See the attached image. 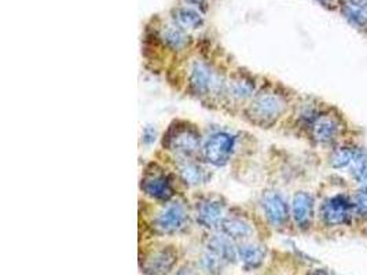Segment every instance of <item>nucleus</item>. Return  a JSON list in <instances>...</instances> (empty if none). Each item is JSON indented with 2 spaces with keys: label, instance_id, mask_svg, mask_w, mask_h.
<instances>
[{
  "label": "nucleus",
  "instance_id": "nucleus-26",
  "mask_svg": "<svg viewBox=\"0 0 367 275\" xmlns=\"http://www.w3.org/2000/svg\"><path fill=\"white\" fill-rule=\"evenodd\" d=\"M175 275H198V274H197V271L191 265H185Z\"/></svg>",
  "mask_w": 367,
  "mask_h": 275
},
{
  "label": "nucleus",
  "instance_id": "nucleus-2",
  "mask_svg": "<svg viewBox=\"0 0 367 275\" xmlns=\"http://www.w3.org/2000/svg\"><path fill=\"white\" fill-rule=\"evenodd\" d=\"M164 146L176 154L189 157L200 149V134L187 124L172 125L164 138Z\"/></svg>",
  "mask_w": 367,
  "mask_h": 275
},
{
  "label": "nucleus",
  "instance_id": "nucleus-20",
  "mask_svg": "<svg viewBox=\"0 0 367 275\" xmlns=\"http://www.w3.org/2000/svg\"><path fill=\"white\" fill-rule=\"evenodd\" d=\"M253 91H254L253 82L244 77V76L234 79L230 84V93L237 99H246V98L252 97Z\"/></svg>",
  "mask_w": 367,
  "mask_h": 275
},
{
  "label": "nucleus",
  "instance_id": "nucleus-18",
  "mask_svg": "<svg viewBox=\"0 0 367 275\" xmlns=\"http://www.w3.org/2000/svg\"><path fill=\"white\" fill-rule=\"evenodd\" d=\"M342 14L353 27L366 28L367 27V12L351 2H346L342 8Z\"/></svg>",
  "mask_w": 367,
  "mask_h": 275
},
{
  "label": "nucleus",
  "instance_id": "nucleus-5",
  "mask_svg": "<svg viewBox=\"0 0 367 275\" xmlns=\"http://www.w3.org/2000/svg\"><path fill=\"white\" fill-rule=\"evenodd\" d=\"M178 261V253L172 246H164L150 253L143 264L142 271L146 275H168Z\"/></svg>",
  "mask_w": 367,
  "mask_h": 275
},
{
  "label": "nucleus",
  "instance_id": "nucleus-23",
  "mask_svg": "<svg viewBox=\"0 0 367 275\" xmlns=\"http://www.w3.org/2000/svg\"><path fill=\"white\" fill-rule=\"evenodd\" d=\"M224 264H226V263H224L220 257H217L216 254H213V253H211V252L205 253V254L201 257V267H202L206 272H209V274H212V275H217V274H220V271H222V268H223Z\"/></svg>",
  "mask_w": 367,
  "mask_h": 275
},
{
  "label": "nucleus",
  "instance_id": "nucleus-10",
  "mask_svg": "<svg viewBox=\"0 0 367 275\" xmlns=\"http://www.w3.org/2000/svg\"><path fill=\"white\" fill-rule=\"evenodd\" d=\"M142 190L154 200L168 201L174 195V187L164 174H150L142 180Z\"/></svg>",
  "mask_w": 367,
  "mask_h": 275
},
{
  "label": "nucleus",
  "instance_id": "nucleus-16",
  "mask_svg": "<svg viewBox=\"0 0 367 275\" xmlns=\"http://www.w3.org/2000/svg\"><path fill=\"white\" fill-rule=\"evenodd\" d=\"M220 227L223 234L231 239H245L253 232L250 224L239 217H224Z\"/></svg>",
  "mask_w": 367,
  "mask_h": 275
},
{
  "label": "nucleus",
  "instance_id": "nucleus-9",
  "mask_svg": "<svg viewBox=\"0 0 367 275\" xmlns=\"http://www.w3.org/2000/svg\"><path fill=\"white\" fill-rule=\"evenodd\" d=\"M263 209L268 219V222L275 226L281 227L287 222L289 217V208L283 197L276 191H268L263 197Z\"/></svg>",
  "mask_w": 367,
  "mask_h": 275
},
{
  "label": "nucleus",
  "instance_id": "nucleus-13",
  "mask_svg": "<svg viewBox=\"0 0 367 275\" xmlns=\"http://www.w3.org/2000/svg\"><path fill=\"white\" fill-rule=\"evenodd\" d=\"M237 253L244 268L254 270L263 264L267 250L265 246L259 243H242L237 248Z\"/></svg>",
  "mask_w": 367,
  "mask_h": 275
},
{
  "label": "nucleus",
  "instance_id": "nucleus-27",
  "mask_svg": "<svg viewBox=\"0 0 367 275\" xmlns=\"http://www.w3.org/2000/svg\"><path fill=\"white\" fill-rule=\"evenodd\" d=\"M309 275H331V274H329L324 270H316V271H312Z\"/></svg>",
  "mask_w": 367,
  "mask_h": 275
},
{
  "label": "nucleus",
  "instance_id": "nucleus-14",
  "mask_svg": "<svg viewBox=\"0 0 367 275\" xmlns=\"http://www.w3.org/2000/svg\"><path fill=\"white\" fill-rule=\"evenodd\" d=\"M338 125L333 119L318 117L312 123V135L320 143H330L337 138Z\"/></svg>",
  "mask_w": 367,
  "mask_h": 275
},
{
  "label": "nucleus",
  "instance_id": "nucleus-22",
  "mask_svg": "<svg viewBox=\"0 0 367 275\" xmlns=\"http://www.w3.org/2000/svg\"><path fill=\"white\" fill-rule=\"evenodd\" d=\"M356 149H351V147H338L337 150L333 152L331 157H330V164L334 168H345L349 167L353 156H355Z\"/></svg>",
  "mask_w": 367,
  "mask_h": 275
},
{
  "label": "nucleus",
  "instance_id": "nucleus-24",
  "mask_svg": "<svg viewBox=\"0 0 367 275\" xmlns=\"http://www.w3.org/2000/svg\"><path fill=\"white\" fill-rule=\"evenodd\" d=\"M353 208L359 215H367V182L363 183V187L359 189V191L356 193L353 200Z\"/></svg>",
  "mask_w": 367,
  "mask_h": 275
},
{
  "label": "nucleus",
  "instance_id": "nucleus-19",
  "mask_svg": "<svg viewBox=\"0 0 367 275\" xmlns=\"http://www.w3.org/2000/svg\"><path fill=\"white\" fill-rule=\"evenodd\" d=\"M176 23L186 29H197L202 25V17L193 9H179L175 14Z\"/></svg>",
  "mask_w": 367,
  "mask_h": 275
},
{
  "label": "nucleus",
  "instance_id": "nucleus-8",
  "mask_svg": "<svg viewBox=\"0 0 367 275\" xmlns=\"http://www.w3.org/2000/svg\"><path fill=\"white\" fill-rule=\"evenodd\" d=\"M224 204L217 198H206L197 205V222L206 228L222 226L224 220Z\"/></svg>",
  "mask_w": 367,
  "mask_h": 275
},
{
  "label": "nucleus",
  "instance_id": "nucleus-7",
  "mask_svg": "<svg viewBox=\"0 0 367 275\" xmlns=\"http://www.w3.org/2000/svg\"><path fill=\"white\" fill-rule=\"evenodd\" d=\"M220 83L212 69L204 62H194L190 73V88L196 95L204 97L217 90Z\"/></svg>",
  "mask_w": 367,
  "mask_h": 275
},
{
  "label": "nucleus",
  "instance_id": "nucleus-15",
  "mask_svg": "<svg viewBox=\"0 0 367 275\" xmlns=\"http://www.w3.org/2000/svg\"><path fill=\"white\" fill-rule=\"evenodd\" d=\"M179 174L186 183L193 184V186L202 184L209 178V174L206 172V169L202 165L193 163V161H189L187 158H186V161H183L179 165Z\"/></svg>",
  "mask_w": 367,
  "mask_h": 275
},
{
  "label": "nucleus",
  "instance_id": "nucleus-3",
  "mask_svg": "<svg viewBox=\"0 0 367 275\" xmlns=\"http://www.w3.org/2000/svg\"><path fill=\"white\" fill-rule=\"evenodd\" d=\"M235 149V138L227 132H216L208 138L204 145L202 154L204 158L215 165L223 167L226 165Z\"/></svg>",
  "mask_w": 367,
  "mask_h": 275
},
{
  "label": "nucleus",
  "instance_id": "nucleus-11",
  "mask_svg": "<svg viewBox=\"0 0 367 275\" xmlns=\"http://www.w3.org/2000/svg\"><path fill=\"white\" fill-rule=\"evenodd\" d=\"M292 213L297 226L303 230L308 228L313 215V198L305 191L296 193L292 201Z\"/></svg>",
  "mask_w": 367,
  "mask_h": 275
},
{
  "label": "nucleus",
  "instance_id": "nucleus-21",
  "mask_svg": "<svg viewBox=\"0 0 367 275\" xmlns=\"http://www.w3.org/2000/svg\"><path fill=\"white\" fill-rule=\"evenodd\" d=\"M163 40L172 50H180L187 45V36L178 28H168L163 34Z\"/></svg>",
  "mask_w": 367,
  "mask_h": 275
},
{
  "label": "nucleus",
  "instance_id": "nucleus-12",
  "mask_svg": "<svg viewBox=\"0 0 367 275\" xmlns=\"http://www.w3.org/2000/svg\"><path fill=\"white\" fill-rule=\"evenodd\" d=\"M208 252L220 257L224 263H234L238 259L237 248L233 245L231 238L227 235H212L208 242Z\"/></svg>",
  "mask_w": 367,
  "mask_h": 275
},
{
  "label": "nucleus",
  "instance_id": "nucleus-29",
  "mask_svg": "<svg viewBox=\"0 0 367 275\" xmlns=\"http://www.w3.org/2000/svg\"><path fill=\"white\" fill-rule=\"evenodd\" d=\"M189 2H193V3H198V2H201V0H189Z\"/></svg>",
  "mask_w": 367,
  "mask_h": 275
},
{
  "label": "nucleus",
  "instance_id": "nucleus-6",
  "mask_svg": "<svg viewBox=\"0 0 367 275\" xmlns=\"http://www.w3.org/2000/svg\"><path fill=\"white\" fill-rule=\"evenodd\" d=\"M353 202L349 201L345 195H334L329 198L322 206V216L326 224L329 226H340L345 224L352 213Z\"/></svg>",
  "mask_w": 367,
  "mask_h": 275
},
{
  "label": "nucleus",
  "instance_id": "nucleus-4",
  "mask_svg": "<svg viewBox=\"0 0 367 275\" xmlns=\"http://www.w3.org/2000/svg\"><path fill=\"white\" fill-rule=\"evenodd\" d=\"M187 223V213L182 204L168 205L153 222L156 232L161 235H172L182 231Z\"/></svg>",
  "mask_w": 367,
  "mask_h": 275
},
{
  "label": "nucleus",
  "instance_id": "nucleus-17",
  "mask_svg": "<svg viewBox=\"0 0 367 275\" xmlns=\"http://www.w3.org/2000/svg\"><path fill=\"white\" fill-rule=\"evenodd\" d=\"M349 168L355 180H357L359 183H366L367 182V152L362 149H356Z\"/></svg>",
  "mask_w": 367,
  "mask_h": 275
},
{
  "label": "nucleus",
  "instance_id": "nucleus-25",
  "mask_svg": "<svg viewBox=\"0 0 367 275\" xmlns=\"http://www.w3.org/2000/svg\"><path fill=\"white\" fill-rule=\"evenodd\" d=\"M154 139H156V131L153 128H150V127L145 128V131H143V142L146 145H150L152 142H154Z\"/></svg>",
  "mask_w": 367,
  "mask_h": 275
},
{
  "label": "nucleus",
  "instance_id": "nucleus-1",
  "mask_svg": "<svg viewBox=\"0 0 367 275\" xmlns=\"http://www.w3.org/2000/svg\"><path fill=\"white\" fill-rule=\"evenodd\" d=\"M285 110V102L275 94L257 95L248 108V117L259 125L267 127L274 124Z\"/></svg>",
  "mask_w": 367,
  "mask_h": 275
},
{
  "label": "nucleus",
  "instance_id": "nucleus-28",
  "mask_svg": "<svg viewBox=\"0 0 367 275\" xmlns=\"http://www.w3.org/2000/svg\"><path fill=\"white\" fill-rule=\"evenodd\" d=\"M318 2H319V3H322V5H329L330 0H318Z\"/></svg>",
  "mask_w": 367,
  "mask_h": 275
}]
</instances>
